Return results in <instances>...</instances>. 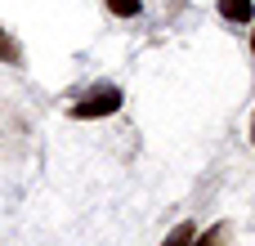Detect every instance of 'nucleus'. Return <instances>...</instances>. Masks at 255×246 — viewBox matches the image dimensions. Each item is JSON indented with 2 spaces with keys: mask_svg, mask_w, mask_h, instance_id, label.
<instances>
[{
  "mask_svg": "<svg viewBox=\"0 0 255 246\" xmlns=\"http://www.w3.org/2000/svg\"><path fill=\"white\" fill-rule=\"evenodd\" d=\"M121 103H126V94H121L117 85H99V90H90L81 103H72L67 117H72V121H99V117L121 112Z\"/></svg>",
  "mask_w": 255,
  "mask_h": 246,
  "instance_id": "nucleus-1",
  "label": "nucleus"
},
{
  "mask_svg": "<svg viewBox=\"0 0 255 246\" xmlns=\"http://www.w3.org/2000/svg\"><path fill=\"white\" fill-rule=\"evenodd\" d=\"M220 13L229 22H255V4L251 0H220Z\"/></svg>",
  "mask_w": 255,
  "mask_h": 246,
  "instance_id": "nucleus-2",
  "label": "nucleus"
},
{
  "mask_svg": "<svg viewBox=\"0 0 255 246\" xmlns=\"http://www.w3.org/2000/svg\"><path fill=\"white\" fill-rule=\"evenodd\" d=\"M193 246H229V224H215V229H206V233H197Z\"/></svg>",
  "mask_w": 255,
  "mask_h": 246,
  "instance_id": "nucleus-3",
  "label": "nucleus"
},
{
  "mask_svg": "<svg viewBox=\"0 0 255 246\" xmlns=\"http://www.w3.org/2000/svg\"><path fill=\"white\" fill-rule=\"evenodd\" d=\"M0 63H13V67L22 63V49H18V40H13L4 27H0Z\"/></svg>",
  "mask_w": 255,
  "mask_h": 246,
  "instance_id": "nucleus-4",
  "label": "nucleus"
},
{
  "mask_svg": "<svg viewBox=\"0 0 255 246\" xmlns=\"http://www.w3.org/2000/svg\"><path fill=\"white\" fill-rule=\"evenodd\" d=\"M193 238H197V229L193 224H179V229H170V238L161 246H193Z\"/></svg>",
  "mask_w": 255,
  "mask_h": 246,
  "instance_id": "nucleus-5",
  "label": "nucleus"
},
{
  "mask_svg": "<svg viewBox=\"0 0 255 246\" xmlns=\"http://www.w3.org/2000/svg\"><path fill=\"white\" fill-rule=\"evenodd\" d=\"M103 4H108V9H112V13H121V18H134V13H139V9H143V4H139V0H103Z\"/></svg>",
  "mask_w": 255,
  "mask_h": 246,
  "instance_id": "nucleus-6",
  "label": "nucleus"
},
{
  "mask_svg": "<svg viewBox=\"0 0 255 246\" xmlns=\"http://www.w3.org/2000/svg\"><path fill=\"white\" fill-rule=\"evenodd\" d=\"M251 143H255V117H251Z\"/></svg>",
  "mask_w": 255,
  "mask_h": 246,
  "instance_id": "nucleus-7",
  "label": "nucleus"
},
{
  "mask_svg": "<svg viewBox=\"0 0 255 246\" xmlns=\"http://www.w3.org/2000/svg\"><path fill=\"white\" fill-rule=\"evenodd\" d=\"M251 54H255V31H251Z\"/></svg>",
  "mask_w": 255,
  "mask_h": 246,
  "instance_id": "nucleus-8",
  "label": "nucleus"
}]
</instances>
